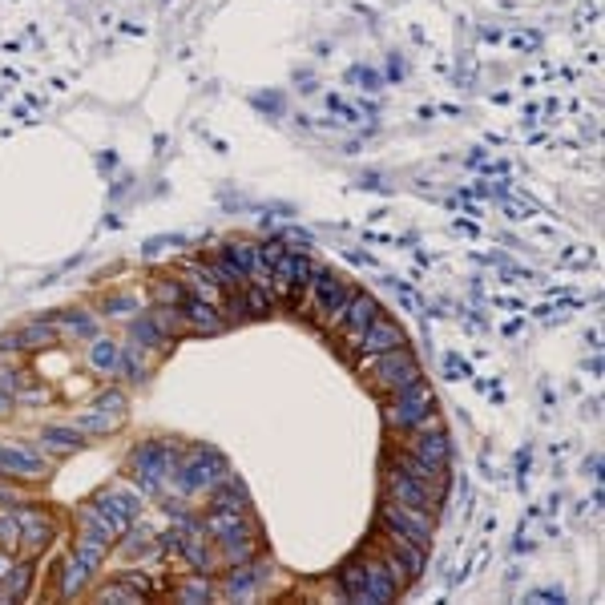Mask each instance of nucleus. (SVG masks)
Masks as SVG:
<instances>
[{"label":"nucleus","instance_id":"1","mask_svg":"<svg viewBox=\"0 0 605 605\" xmlns=\"http://www.w3.org/2000/svg\"><path fill=\"white\" fill-rule=\"evenodd\" d=\"M360 376L371 379V387H379V392H403V387H412L424 379L420 363H416L412 347L408 343H400V347H387V351H376L368 363H360Z\"/></svg>","mask_w":605,"mask_h":605},{"label":"nucleus","instance_id":"2","mask_svg":"<svg viewBox=\"0 0 605 605\" xmlns=\"http://www.w3.org/2000/svg\"><path fill=\"white\" fill-rule=\"evenodd\" d=\"M170 476L178 481V489L182 492H214L219 484H227L235 473H230L227 460H222L214 448H194L182 465H174V473Z\"/></svg>","mask_w":605,"mask_h":605},{"label":"nucleus","instance_id":"3","mask_svg":"<svg viewBox=\"0 0 605 605\" xmlns=\"http://www.w3.org/2000/svg\"><path fill=\"white\" fill-rule=\"evenodd\" d=\"M174 465H178V457H174V448H170L166 440H146L130 460L133 481H138L141 492H158L162 481L174 473Z\"/></svg>","mask_w":605,"mask_h":605},{"label":"nucleus","instance_id":"4","mask_svg":"<svg viewBox=\"0 0 605 605\" xmlns=\"http://www.w3.org/2000/svg\"><path fill=\"white\" fill-rule=\"evenodd\" d=\"M379 525L395 529V533H403L408 541L424 545V549L432 545V513L428 509H412V505H400V500L387 497L384 505H379Z\"/></svg>","mask_w":605,"mask_h":605},{"label":"nucleus","instance_id":"5","mask_svg":"<svg viewBox=\"0 0 605 605\" xmlns=\"http://www.w3.org/2000/svg\"><path fill=\"white\" fill-rule=\"evenodd\" d=\"M428 408H432V387L420 379V384L403 387V392L392 395V403L384 408V420L392 424V428H412V424L420 420Z\"/></svg>","mask_w":605,"mask_h":605},{"label":"nucleus","instance_id":"6","mask_svg":"<svg viewBox=\"0 0 605 605\" xmlns=\"http://www.w3.org/2000/svg\"><path fill=\"white\" fill-rule=\"evenodd\" d=\"M311 295H315V307H319V315L327 319V323H339V315H343V307H347V299H351V287L339 279V275H331V271H319L315 267V275H311Z\"/></svg>","mask_w":605,"mask_h":605},{"label":"nucleus","instance_id":"7","mask_svg":"<svg viewBox=\"0 0 605 605\" xmlns=\"http://www.w3.org/2000/svg\"><path fill=\"white\" fill-rule=\"evenodd\" d=\"M0 476H17V481H36V476H44L41 448L20 444V440H0Z\"/></svg>","mask_w":605,"mask_h":605},{"label":"nucleus","instance_id":"8","mask_svg":"<svg viewBox=\"0 0 605 605\" xmlns=\"http://www.w3.org/2000/svg\"><path fill=\"white\" fill-rule=\"evenodd\" d=\"M186 557V561L194 565V569H202V573H211V569H219V545H214V537L206 533V525L202 521H182V549H178Z\"/></svg>","mask_w":605,"mask_h":605},{"label":"nucleus","instance_id":"9","mask_svg":"<svg viewBox=\"0 0 605 605\" xmlns=\"http://www.w3.org/2000/svg\"><path fill=\"white\" fill-rule=\"evenodd\" d=\"M93 509H97V517L109 525V533L122 537L125 529L133 525V517H138L141 505H138V497H133L130 489H109V492H101V497L93 500Z\"/></svg>","mask_w":605,"mask_h":605},{"label":"nucleus","instance_id":"10","mask_svg":"<svg viewBox=\"0 0 605 605\" xmlns=\"http://www.w3.org/2000/svg\"><path fill=\"white\" fill-rule=\"evenodd\" d=\"M122 420H125V395L122 392H106L101 400L93 403V408H89V412L77 416V428L101 436V432L122 428Z\"/></svg>","mask_w":605,"mask_h":605},{"label":"nucleus","instance_id":"11","mask_svg":"<svg viewBox=\"0 0 605 605\" xmlns=\"http://www.w3.org/2000/svg\"><path fill=\"white\" fill-rule=\"evenodd\" d=\"M392 468H395V473H403V476H412V481H420V484H428V489L444 500V492H448V465H428V460L412 457V452H395Z\"/></svg>","mask_w":605,"mask_h":605},{"label":"nucleus","instance_id":"12","mask_svg":"<svg viewBox=\"0 0 605 605\" xmlns=\"http://www.w3.org/2000/svg\"><path fill=\"white\" fill-rule=\"evenodd\" d=\"M403 452H412V457L428 460V465H448V457H452V440H448L444 428H412Z\"/></svg>","mask_w":605,"mask_h":605},{"label":"nucleus","instance_id":"13","mask_svg":"<svg viewBox=\"0 0 605 605\" xmlns=\"http://www.w3.org/2000/svg\"><path fill=\"white\" fill-rule=\"evenodd\" d=\"M379 529H384L387 553H392L395 561L403 565V573H408V577H424V569H428V549H424V545H416V541H408L403 533H395V529H387V525H379Z\"/></svg>","mask_w":605,"mask_h":605},{"label":"nucleus","instance_id":"14","mask_svg":"<svg viewBox=\"0 0 605 605\" xmlns=\"http://www.w3.org/2000/svg\"><path fill=\"white\" fill-rule=\"evenodd\" d=\"M387 497L392 500H400V505H412V509H436L440 505V497L428 489V484H420V481H412V476H403V473H387Z\"/></svg>","mask_w":605,"mask_h":605},{"label":"nucleus","instance_id":"15","mask_svg":"<svg viewBox=\"0 0 605 605\" xmlns=\"http://www.w3.org/2000/svg\"><path fill=\"white\" fill-rule=\"evenodd\" d=\"M182 319H186V331H194V335L227 331V315H222V307L206 303V299H194V295L182 303Z\"/></svg>","mask_w":605,"mask_h":605},{"label":"nucleus","instance_id":"16","mask_svg":"<svg viewBox=\"0 0 605 605\" xmlns=\"http://www.w3.org/2000/svg\"><path fill=\"white\" fill-rule=\"evenodd\" d=\"M403 343V331H400V323L395 319H384V315H376L368 327H363L360 335H355V343L351 347H360L363 355H376V351H387V347H400Z\"/></svg>","mask_w":605,"mask_h":605},{"label":"nucleus","instance_id":"17","mask_svg":"<svg viewBox=\"0 0 605 605\" xmlns=\"http://www.w3.org/2000/svg\"><path fill=\"white\" fill-rule=\"evenodd\" d=\"M12 517H17V529H20L17 545H25L28 553H41L44 545L53 541V521L44 517V513H36V509H17Z\"/></svg>","mask_w":605,"mask_h":605},{"label":"nucleus","instance_id":"18","mask_svg":"<svg viewBox=\"0 0 605 605\" xmlns=\"http://www.w3.org/2000/svg\"><path fill=\"white\" fill-rule=\"evenodd\" d=\"M267 581V565H238V569L227 573V585H222V597L230 601H255L259 597V585Z\"/></svg>","mask_w":605,"mask_h":605},{"label":"nucleus","instance_id":"19","mask_svg":"<svg viewBox=\"0 0 605 605\" xmlns=\"http://www.w3.org/2000/svg\"><path fill=\"white\" fill-rule=\"evenodd\" d=\"M376 315H379V303H376V299H371L368 291H351L347 307H343V315H339V327L347 331V343H355V335H360Z\"/></svg>","mask_w":605,"mask_h":605},{"label":"nucleus","instance_id":"20","mask_svg":"<svg viewBox=\"0 0 605 605\" xmlns=\"http://www.w3.org/2000/svg\"><path fill=\"white\" fill-rule=\"evenodd\" d=\"M89 371L93 376H117V363H122V347L106 335H89V355H85Z\"/></svg>","mask_w":605,"mask_h":605},{"label":"nucleus","instance_id":"21","mask_svg":"<svg viewBox=\"0 0 605 605\" xmlns=\"http://www.w3.org/2000/svg\"><path fill=\"white\" fill-rule=\"evenodd\" d=\"M97 565H89L81 553H73V557H65L61 569H57V593L61 597H77L81 589H85V581L93 577Z\"/></svg>","mask_w":605,"mask_h":605},{"label":"nucleus","instance_id":"22","mask_svg":"<svg viewBox=\"0 0 605 605\" xmlns=\"http://www.w3.org/2000/svg\"><path fill=\"white\" fill-rule=\"evenodd\" d=\"M36 440H41V452H53V457H69L81 448L77 428H44Z\"/></svg>","mask_w":605,"mask_h":605},{"label":"nucleus","instance_id":"23","mask_svg":"<svg viewBox=\"0 0 605 605\" xmlns=\"http://www.w3.org/2000/svg\"><path fill=\"white\" fill-rule=\"evenodd\" d=\"M202 267H206V271H211V279L219 283V287H230V291H238V287H243V283H246V275L238 271V267L230 263L227 255H214L211 263H202Z\"/></svg>","mask_w":605,"mask_h":605},{"label":"nucleus","instance_id":"24","mask_svg":"<svg viewBox=\"0 0 605 605\" xmlns=\"http://www.w3.org/2000/svg\"><path fill=\"white\" fill-rule=\"evenodd\" d=\"M211 597H214V585L206 573H194V577H186L182 585H178V601H186V605H202V601H211Z\"/></svg>","mask_w":605,"mask_h":605},{"label":"nucleus","instance_id":"25","mask_svg":"<svg viewBox=\"0 0 605 605\" xmlns=\"http://www.w3.org/2000/svg\"><path fill=\"white\" fill-rule=\"evenodd\" d=\"M12 581H9V585H4V589H0V601H20V597H25L28 593V585H33V565H12Z\"/></svg>","mask_w":605,"mask_h":605},{"label":"nucleus","instance_id":"26","mask_svg":"<svg viewBox=\"0 0 605 605\" xmlns=\"http://www.w3.org/2000/svg\"><path fill=\"white\" fill-rule=\"evenodd\" d=\"M101 601H114V605H138L146 601V593L141 589H133L130 581H109V585H101Z\"/></svg>","mask_w":605,"mask_h":605},{"label":"nucleus","instance_id":"27","mask_svg":"<svg viewBox=\"0 0 605 605\" xmlns=\"http://www.w3.org/2000/svg\"><path fill=\"white\" fill-rule=\"evenodd\" d=\"M53 327L61 335H69V339H89V335H93V319L81 315V311H69V315L53 319Z\"/></svg>","mask_w":605,"mask_h":605},{"label":"nucleus","instance_id":"28","mask_svg":"<svg viewBox=\"0 0 605 605\" xmlns=\"http://www.w3.org/2000/svg\"><path fill=\"white\" fill-rule=\"evenodd\" d=\"M20 347H53L57 343V327L53 323H28L25 331L17 335Z\"/></svg>","mask_w":605,"mask_h":605},{"label":"nucleus","instance_id":"29","mask_svg":"<svg viewBox=\"0 0 605 605\" xmlns=\"http://www.w3.org/2000/svg\"><path fill=\"white\" fill-rule=\"evenodd\" d=\"M222 255L230 259V263L238 267V271H251V267H255V259H259V243H246V238H238V243H227V251H222Z\"/></svg>","mask_w":605,"mask_h":605},{"label":"nucleus","instance_id":"30","mask_svg":"<svg viewBox=\"0 0 605 605\" xmlns=\"http://www.w3.org/2000/svg\"><path fill=\"white\" fill-rule=\"evenodd\" d=\"M125 557H154V553H158V541H154V533H146V529H138V533H130V529H125Z\"/></svg>","mask_w":605,"mask_h":605},{"label":"nucleus","instance_id":"31","mask_svg":"<svg viewBox=\"0 0 605 605\" xmlns=\"http://www.w3.org/2000/svg\"><path fill=\"white\" fill-rule=\"evenodd\" d=\"M339 585L347 593V601H360L363 597V561H347L339 569Z\"/></svg>","mask_w":605,"mask_h":605},{"label":"nucleus","instance_id":"32","mask_svg":"<svg viewBox=\"0 0 605 605\" xmlns=\"http://www.w3.org/2000/svg\"><path fill=\"white\" fill-rule=\"evenodd\" d=\"M243 307L246 315H267L271 311V295H267V287H255V283H243Z\"/></svg>","mask_w":605,"mask_h":605},{"label":"nucleus","instance_id":"33","mask_svg":"<svg viewBox=\"0 0 605 605\" xmlns=\"http://www.w3.org/2000/svg\"><path fill=\"white\" fill-rule=\"evenodd\" d=\"M154 299H158L162 307H182L186 291H182V283H166V279H162L158 287H154Z\"/></svg>","mask_w":605,"mask_h":605},{"label":"nucleus","instance_id":"34","mask_svg":"<svg viewBox=\"0 0 605 605\" xmlns=\"http://www.w3.org/2000/svg\"><path fill=\"white\" fill-rule=\"evenodd\" d=\"M106 311L109 315H130V311H138V303H133L130 295H114V299H106Z\"/></svg>","mask_w":605,"mask_h":605},{"label":"nucleus","instance_id":"35","mask_svg":"<svg viewBox=\"0 0 605 605\" xmlns=\"http://www.w3.org/2000/svg\"><path fill=\"white\" fill-rule=\"evenodd\" d=\"M387 283H392V279H387ZM392 287H395V283H392ZM395 295H400V303H403V307H408V311H416V315H424V303H420V299H416L408 287H395Z\"/></svg>","mask_w":605,"mask_h":605},{"label":"nucleus","instance_id":"36","mask_svg":"<svg viewBox=\"0 0 605 605\" xmlns=\"http://www.w3.org/2000/svg\"><path fill=\"white\" fill-rule=\"evenodd\" d=\"M20 529H17V517H0V541L4 545H17Z\"/></svg>","mask_w":605,"mask_h":605},{"label":"nucleus","instance_id":"37","mask_svg":"<svg viewBox=\"0 0 605 605\" xmlns=\"http://www.w3.org/2000/svg\"><path fill=\"white\" fill-rule=\"evenodd\" d=\"M20 387V371H12V368H0V392H17Z\"/></svg>","mask_w":605,"mask_h":605},{"label":"nucleus","instance_id":"38","mask_svg":"<svg viewBox=\"0 0 605 605\" xmlns=\"http://www.w3.org/2000/svg\"><path fill=\"white\" fill-rule=\"evenodd\" d=\"M351 81H360V89H379V77L371 69H351Z\"/></svg>","mask_w":605,"mask_h":605},{"label":"nucleus","instance_id":"39","mask_svg":"<svg viewBox=\"0 0 605 605\" xmlns=\"http://www.w3.org/2000/svg\"><path fill=\"white\" fill-rule=\"evenodd\" d=\"M444 363H448V371H452V379H465V376H468V363L457 360V355H448Z\"/></svg>","mask_w":605,"mask_h":605},{"label":"nucleus","instance_id":"40","mask_svg":"<svg viewBox=\"0 0 605 605\" xmlns=\"http://www.w3.org/2000/svg\"><path fill=\"white\" fill-rule=\"evenodd\" d=\"M9 412H12V395L0 392V416H9Z\"/></svg>","mask_w":605,"mask_h":605},{"label":"nucleus","instance_id":"41","mask_svg":"<svg viewBox=\"0 0 605 605\" xmlns=\"http://www.w3.org/2000/svg\"><path fill=\"white\" fill-rule=\"evenodd\" d=\"M9 569H12V565H9V557H0V577H9Z\"/></svg>","mask_w":605,"mask_h":605}]
</instances>
